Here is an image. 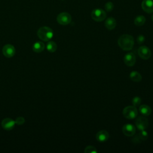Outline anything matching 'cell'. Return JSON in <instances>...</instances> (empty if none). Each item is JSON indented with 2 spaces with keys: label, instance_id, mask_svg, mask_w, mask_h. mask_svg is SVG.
<instances>
[{
  "label": "cell",
  "instance_id": "6da1fadb",
  "mask_svg": "<svg viewBox=\"0 0 153 153\" xmlns=\"http://www.w3.org/2000/svg\"><path fill=\"white\" fill-rule=\"evenodd\" d=\"M118 44L123 50L128 51L131 50L134 45V38L131 35L124 34L119 38Z\"/></svg>",
  "mask_w": 153,
  "mask_h": 153
},
{
  "label": "cell",
  "instance_id": "7a4b0ae2",
  "mask_svg": "<svg viewBox=\"0 0 153 153\" xmlns=\"http://www.w3.org/2000/svg\"><path fill=\"white\" fill-rule=\"evenodd\" d=\"M37 35L41 39L44 41H48L53 36V31L49 27L42 26L38 30Z\"/></svg>",
  "mask_w": 153,
  "mask_h": 153
},
{
  "label": "cell",
  "instance_id": "3957f363",
  "mask_svg": "<svg viewBox=\"0 0 153 153\" xmlns=\"http://www.w3.org/2000/svg\"><path fill=\"white\" fill-rule=\"evenodd\" d=\"M123 114L124 117L127 119H134L137 115V110L134 106H128L123 109Z\"/></svg>",
  "mask_w": 153,
  "mask_h": 153
},
{
  "label": "cell",
  "instance_id": "277c9868",
  "mask_svg": "<svg viewBox=\"0 0 153 153\" xmlns=\"http://www.w3.org/2000/svg\"><path fill=\"white\" fill-rule=\"evenodd\" d=\"M91 18L96 22H102L106 17L105 11L100 8H96L92 11L91 14Z\"/></svg>",
  "mask_w": 153,
  "mask_h": 153
},
{
  "label": "cell",
  "instance_id": "5b68a950",
  "mask_svg": "<svg viewBox=\"0 0 153 153\" xmlns=\"http://www.w3.org/2000/svg\"><path fill=\"white\" fill-rule=\"evenodd\" d=\"M57 22L62 25H67L71 22V16L66 12H62L57 16Z\"/></svg>",
  "mask_w": 153,
  "mask_h": 153
},
{
  "label": "cell",
  "instance_id": "8992f818",
  "mask_svg": "<svg viewBox=\"0 0 153 153\" xmlns=\"http://www.w3.org/2000/svg\"><path fill=\"white\" fill-rule=\"evenodd\" d=\"M136 127L139 130H143L146 129L148 127L149 122L148 119L144 117H139L136 120Z\"/></svg>",
  "mask_w": 153,
  "mask_h": 153
},
{
  "label": "cell",
  "instance_id": "52a82bcc",
  "mask_svg": "<svg viewBox=\"0 0 153 153\" xmlns=\"http://www.w3.org/2000/svg\"><path fill=\"white\" fill-rule=\"evenodd\" d=\"M138 54L143 59L147 60L151 57V51L146 46H141L138 49Z\"/></svg>",
  "mask_w": 153,
  "mask_h": 153
},
{
  "label": "cell",
  "instance_id": "ba28073f",
  "mask_svg": "<svg viewBox=\"0 0 153 153\" xmlns=\"http://www.w3.org/2000/svg\"><path fill=\"white\" fill-rule=\"evenodd\" d=\"M15 48L11 44H6L2 48V53L6 57H12L15 54Z\"/></svg>",
  "mask_w": 153,
  "mask_h": 153
},
{
  "label": "cell",
  "instance_id": "9c48e42d",
  "mask_svg": "<svg viewBox=\"0 0 153 153\" xmlns=\"http://www.w3.org/2000/svg\"><path fill=\"white\" fill-rule=\"evenodd\" d=\"M123 133L124 135L130 137L133 136L136 133L135 127L131 124H126L122 128Z\"/></svg>",
  "mask_w": 153,
  "mask_h": 153
},
{
  "label": "cell",
  "instance_id": "30bf717a",
  "mask_svg": "<svg viewBox=\"0 0 153 153\" xmlns=\"http://www.w3.org/2000/svg\"><path fill=\"white\" fill-rule=\"evenodd\" d=\"M15 124V121L10 118H4L1 122V126L2 128L6 130H12L14 127Z\"/></svg>",
  "mask_w": 153,
  "mask_h": 153
},
{
  "label": "cell",
  "instance_id": "8fae6325",
  "mask_svg": "<svg viewBox=\"0 0 153 153\" xmlns=\"http://www.w3.org/2000/svg\"><path fill=\"white\" fill-rule=\"evenodd\" d=\"M124 62L128 66H132L135 64L136 56L133 53H127L124 57Z\"/></svg>",
  "mask_w": 153,
  "mask_h": 153
},
{
  "label": "cell",
  "instance_id": "7c38bea8",
  "mask_svg": "<svg viewBox=\"0 0 153 153\" xmlns=\"http://www.w3.org/2000/svg\"><path fill=\"white\" fill-rule=\"evenodd\" d=\"M141 6L143 11L147 13H153V0H143Z\"/></svg>",
  "mask_w": 153,
  "mask_h": 153
},
{
  "label": "cell",
  "instance_id": "4fadbf2b",
  "mask_svg": "<svg viewBox=\"0 0 153 153\" xmlns=\"http://www.w3.org/2000/svg\"><path fill=\"white\" fill-rule=\"evenodd\" d=\"M109 135L107 131L100 130L96 134V139L100 142H104L109 139Z\"/></svg>",
  "mask_w": 153,
  "mask_h": 153
},
{
  "label": "cell",
  "instance_id": "5bb4252c",
  "mask_svg": "<svg viewBox=\"0 0 153 153\" xmlns=\"http://www.w3.org/2000/svg\"><path fill=\"white\" fill-rule=\"evenodd\" d=\"M105 27L109 29V30H112L114 29L117 25V22L115 20V19L114 17H108L105 23Z\"/></svg>",
  "mask_w": 153,
  "mask_h": 153
},
{
  "label": "cell",
  "instance_id": "9a60e30c",
  "mask_svg": "<svg viewBox=\"0 0 153 153\" xmlns=\"http://www.w3.org/2000/svg\"><path fill=\"white\" fill-rule=\"evenodd\" d=\"M140 112L144 116H148L151 114V108L146 105H142L139 107Z\"/></svg>",
  "mask_w": 153,
  "mask_h": 153
},
{
  "label": "cell",
  "instance_id": "2e32d148",
  "mask_svg": "<svg viewBox=\"0 0 153 153\" xmlns=\"http://www.w3.org/2000/svg\"><path fill=\"white\" fill-rule=\"evenodd\" d=\"M44 48L45 45L44 43L39 41L35 42L32 46L33 50L36 53H41L44 50Z\"/></svg>",
  "mask_w": 153,
  "mask_h": 153
},
{
  "label": "cell",
  "instance_id": "e0dca14e",
  "mask_svg": "<svg viewBox=\"0 0 153 153\" xmlns=\"http://www.w3.org/2000/svg\"><path fill=\"white\" fill-rule=\"evenodd\" d=\"M130 79L134 82H140L142 79L141 75L137 71H133L130 74Z\"/></svg>",
  "mask_w": 153,
  "mask_h": 153
},
{
  "label": "cell",
  "instance_id": "ac0fdd59",
  "mask_svg": "<svg viewBox=\"0 0 153 153\" xmlns=\"http://www.w3.org/2000/svg\"><path fill=\"white\" fill-rule=\"evenodd\" d=\"M146 21V19L143 16H137L135 19H134V24L135 25L137 26H142L143 25H144V23H145Z\"/></svg>",
  "mask_w": 153,
  "mask_h": 153
},
{
  "label": "cell",
  "instance_id": "d6986e66",
  "mask_svg": "<svg viewBox=\"0 0 153 153\" xmlns=\"http://www.w3.org/2000/svg\"><path fill=\"white\" fill-rule=\"evenodd\" d=\"M47 49L50 53H54L57 50V45L54 41H50L47 44Z\"/></svg>",
  "mask_w": 153,
  "mask_h": 153
},
{
  "label": "cell",
  "instance_id": "ffe728a7",
  "mask_svg": "<svg viewBox=\"0 0 153 153\" xmlns=\"http://www.w3.org/2000/svg\"><path fill=\"white\" fill-rule=\"evenodd\" d=\"M139 138L142 140H145L148 139V132L146 131H145V130H141V131L139 133Z\"/></svg>",
  "mask_w": 153,
  "mask_h": 153
},
{
  "label": "cell",
  "instance_id": "44dd1931",
  "mask_svg": "<svg viewBox=\"0 0 153 153\" xmlns=\"http://www.w3.org/2000/svg\"><path fill=\"white\" fill-rule=\"evenodd\" d=\"M84 152L85 153H96L97 151L96 148L93 146H88L85 148L84 150Z\"/></svg>",
  "mask_w": 153,
  "mask_h": 153
},
{
  "label": "cell",
  "instance_id": "7402d4cb",
  "mask_svg": "<svg viewBox=\"0 0 153 153\" xmlns=\"http://www.w3.org/2000/svg\"><path fill=\"white\" fill-rule=\"evenodd\" d=\"M114 8V4L111 2H108L105 5V9L107 12L111 11Z\"/></svg>",
  "mask_w": 153,
  "mask_h": 153
},
{
  "label": "cell",
  "instance_id": "603a6c76",
  "mask_svg": "<svg viewBox=\"0 0 153 153\" xmlns=\"http://www.w3.org/2000/svg\"><path fill=\"white\" fill-rule=\"evenodd\" d=\"M132 103H133V105L136 106H138L141 103V99L139 97H135L133 99V100H132Z\"/></svg>",
  "mask_w": 153,
  "mask_h": 153
},
{
  "label": "cell",
  "instance_id": "cb8c5ba5",
  "mask_svg": "<svg viewBox=\"0 0 153 153\" xmlns=\"http://www.w3.org/2000/svg\"><path fill=\"white\" fill-rule=\"evenodd\" d=\"M25 118L22 117H17L15 121V123L16 124H18V125H22L24 123H25Z\"/></svg>",
  "mask_w": 153,
  "mask_h": 153
},
{
  "label": "cell",
  "instance_id": "d4e9b609",
  "mask_svg": "<svg viewBox=\"0 0 153 153\" xmlns=\"http://www.w3.org/2000/svg\"><path fill=\"white\" fill-rule=\"evenodd\" d=\"M137 41L138 44H142L145 41V37L142 35H140L138 36L137 38Z\"/></svg>",
  "mask_w": 153,
  "mask_h": 153
},
{
  "label": "cell",
  "instance_id": "484cf974",
  "mask_svg": "<svg viewBox=\"0 0 153 153\" xmlns=\"http://www.w3.org/2000/svg\"><path fill=\"white\" fill-rule=\"evenodd\" d=\"M151 18H152V21H153V15L152 16V17H151Z\"/></svg>",
  "mask_w": 153,
  "mask_h": 153
}]
</instances>
